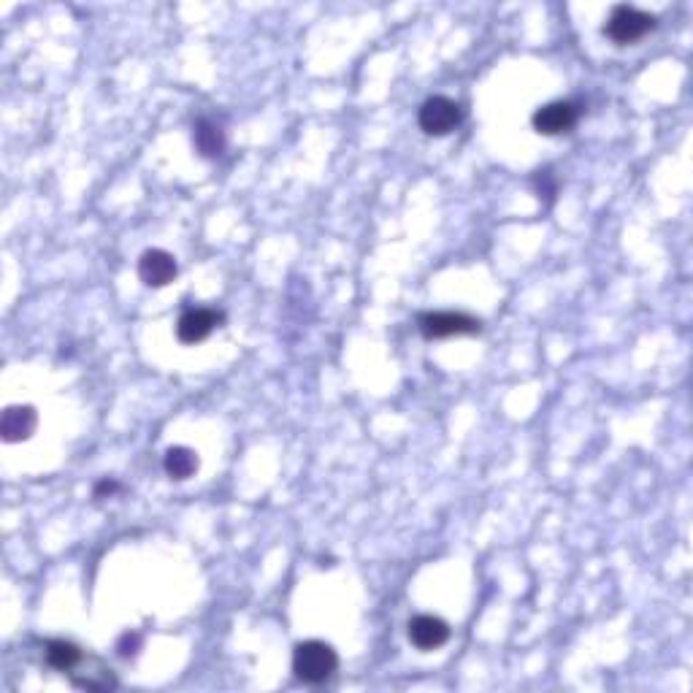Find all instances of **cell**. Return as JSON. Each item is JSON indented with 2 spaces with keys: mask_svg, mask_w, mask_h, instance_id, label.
<instances>
[{
  "mask_svg": "<svg viewBox=\"0 0 693 693\" xmlns=\"http://www.w3.org/2000/svg\"><path fill=\"white\" fill-rule=\"evenodd\" d=\"M336 666H339L336 650L328 642H320V639L301 642L293 650V672L306 685L325 683L336 672Z\"/></svg>",
  "mask_w": 693,
  "mask_h": 693,
  "instance_id": "obj_1",
  "label": "cell"
},
{
  "mask_svg": "<svg viewBox=\"0 0 693 693\" xmlns=\"http://www.w3.org/2000/svg\"><path fill=\"white\" fill-rule=\"evenodd\" d=\"M656 25L658 22L653 14L620 3V6L612 9L610 19L604 25V36L610 38L612 44H618V47H629V44H637L639 38H645L650 30H656Z\"/></svg>",
  "mask_w": 693,
  "mask_h": 693,
  "instance_id": "obj_2",
  "label": "cell"
},
{
  "mask_svg": "<svg viewBox=\"0 0 693 693\" xmlns=\"http://www.w3.org/2000/svg\"><path fill=\"white\" fill-rule=\"evenodd\" d=\"M463 120V109L458 106V101L447 98V95H434L428 98L420 111H417V125L426 136H447L453 133Z\"/></svg>",
  "mask_w": 693,
  "mask_h": 693,
  "instance_id": "obj_3",
  "label": "cell"
},
{
  "mask_svg": "<svg viewBox=\"0 0 693 693\" xmlns=\"http://www.w3.org/2000/svg\"><path fill=\"white\" fill-rule=\"evenodd\" d=\"M417 328L426 339H453V336L480 333V320L463 312H426L417 320Z\"/></svg>",
  "mask_w": 693,
  "mask_h": 693,
  "instance_id": "obj_4",
  "label": "cell"
},
{
  "mask_svg": "<svg viewBox=\"0 0 693 693\" xmlns=\"http://www.w3.org/2000/svg\"><path fill=\"white\" fill-rule=\"evenodd\" d=\"M225 315L209 306H193L176 323V339L182 344H198L212 336L214 328H220Z\"/></svg>",
  "mask_w": 693,
  "mask_h": 693,
  "instance_id": "obj_5",
  "label": "cell"
},
{
  "mask_svg": "<svg viewBox=\"0 0 693 693\" xmlns=\"http://www.w3.org/2000/svg\"><path fill=\"white\" fill-rule=\"evenodd\" d=\"M577 117H580V109L572 101H553L534 111L531 125L542 136H561L577 125Z\"/></svg>",
  "mask_w": 693,
  "mask_h": 693,
  "instance_id": "obj_6",
  "label": "cell"
},
{
  "mask_svg": "<svg viewBox=\"0 0 693 693\" xmlns=\"http://www.w3.org/2000/svg\"><path fill=\"white\" fill-rule=\"evenodd\" d=\"M179 274L176 258L171 252L152 247L139 258V279L147 287H166L171 285Z\"/></svg>",
  "mask_w": 693,
  "mask_h": 693,
  "instance_id": "obj_7",
  "label": "cell"
},
{
  "mask_svg": "<svg viewBox=\"0 0 693 693\" xmlns=\"http://www.w3.org/2000/svg\"><path fill=\"white\" fill-rule=\"evenodd\" d=\"M447 639H450L447 620L436 618V615H417V618L409 620V642L417 650L431 653V650H439Z\"/></svg>",
  "mask_w": 693,
  "mask_h": 693,
  "instance_id": "obj_8",
  "label": "cell"
},
{
  "mask_svg": "<svg viewBox=\"0 0 693 693\" xmlns=\"http://www.w3.org/2000/svg\"><path fill=\"white\" fill-rule=\"evenodd\" d=\"M36 426H38V412L33 407H22V404H17V407H9L6 412H3V417H0V436H3V442L6 444H17V442H25V439H30V436L36 434Z\"/></svg>",
  "mask_w": 693,
  "mask_h": 693,
  "instance_id": "obj_9",
  "label": "cell"
},
{
  "mask_svg": "<svg viewBox=\"0 0 693 693\" xmlns=\"http://www.w3.org/2000/svg\"><path fill=\"white\" fill-rule=\"evenodd\" d=\"M44 656H47V664L52 666V669L68 672V675H74L76 669L84 664L82 647H76L74 642H68V639H52V642H47Z\"/></svg>",
  "mask_w": 693,
  "mask_h": 693,
  "instance_id": "obj_10",
  "label": "cell"
},
{
  "mask_svg": "<svg viewBox=\"0 0 693 693\" xmlns=\"http://www.w3.org/2000/svg\"><path fill=\"white\" fill-rule=\"evenodd\" d=\"M193 144L204 158H220L225 152V133L222 125L214 120H198L193 128Z\"/></svg>",
  "mask_w": 693,
  "mask_h": 693,
  "instance_id": "obj_11",
  "label": "cell"
},
{
  "mask_svg": "<svg viewBox=\"0 0 693 693\" xmlns=\"http://www.w3.org/2000/svg\"><path fill=\"white\" fill-rule=\"evenodd\" d=\"M163 469L171 480H190L198 472V455L190 447H168L166 458H163Z\"/></svg>",
  "mask_w": 693,
  "mask_h": 693,
  "instance_id": "obj_12",
  "label": "cell"
},
{
  "mask_svg": "<svg viewBox=\"0 0 693 693\" xmlns=\"http://www.w3.org/2000/svg\"><path fill=\"white\" fill-rule=\"evenodd\" d=\"M139 647H141L139 634H136V631H128V634H122L117 650H120L122 658H133L136 653H139Z\"/></svg>",
  "mask_w": 693,
  "mask_h": 693,
  "instance_id": "obj_13",
  "label": "cell"
},
{
  "mask_svg": "<svg viewBox=\"0 0 693 693\" xmlns=\"http://www.w3.org/2000/svg\"><path fill=\"white\" fill-rule=\"evenodd\" d=\"M120 490V482L114 480H101L95 485V499H103V496H114Z\"/></svg>",
  "mask_w": 693,
  "mask_h": 693,
  "instance_id": "obj_14",
  "label": "cell"
}]
</instances>
